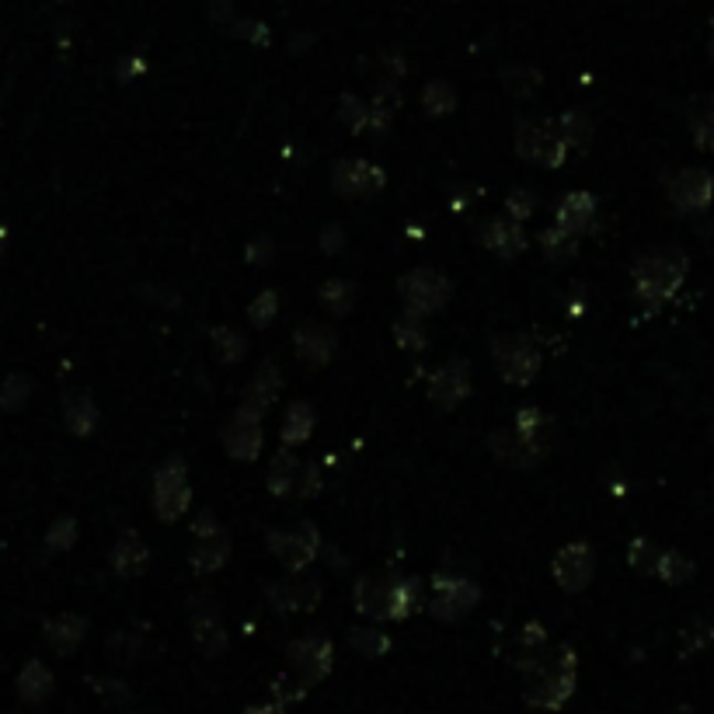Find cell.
I'll return each instance as SVG.
<instances>
[{
	"mask_svg": "<svg viewBox=\"0 0 714 714\" xmlns=\"http://www.w3.org/2000/svg\"><path fill=\"white\" fill-rule=\"evenodd\" d=\"M276 557L286 565V568H303L310 557H315L318 551V530L315 526H297V530H289V533H273L269 537Z\"/></svg>",
	"mask_w": 714,
	"mask_h": 714,
	"instance_id": "cell-12",
	"label": "cell"
},
{
	"mask_svg": "<svg viewBox=\"0 0 714 714\" xmlns=\"http://www.w3.org/2000/svg\"><path fill=\"white\" fill-rule=\"evenodd\" d=\"M279 394V370L273 366H262L258 376H255V384L248 387V394H244V412H252L262 418V412L273 405Z\"/></svg>",
	"mask_w": 714,
	"mask_h": 714,
	"instance_id": "cell-23",
	"label": "cell"
},
{
	"mask_svg": "<svg viewBox=\"0 0 714 714\" xmlns=\"http://www.w3.org/2000/svg\"><path fill=\"white\" fill-rule=\"evenodd\" d=\"M63 418H66V429L74 436H87L95 426H98V412L92 405V397L87 394H71L63 401Z\"/></svg>",
	"mask_w": 714,
	"mask_h": 714,
	"instance_id": "cell-26",
	"label": "cell"
},
{
	"mask_svg": "<svg viewBox=\"0 0 714 714\" xmlns=\"http://www.w3.org/2000/svg\"><path fill=\"white\" fill-rule=\"evenodd\" d=\"M495 363H499V373L512 387H523L537 376L541 352L533 342H526L523 334H505L502 342H495Z\"/></svg>",
	"mask_w": 714,
	"mask_h": 714,
	"instance_id": "cell-3",
	"label": "cell"
},
{
	"mask_svg": "<svg viewBox=\"0 0 714 714\" xmlns=\"http://www.w3.org/2000/svg\"><path fill=\"white\" fill-rule=\"evenodd\" d=\"M481 244H484V248L499 252L502 258H512V255L523 252L526 237H523V231H520V220H512V216L505 213V216H499V220H488V223H484Z\"/></svg>",
	"mask_w": 714,
	"mask_h": 714,
	"instance_id": "cell-16",
	"label": "cell"
},
{
	"mask_svg": "<svg viewBox=\"0 0 714 714\" xmlns=\"http://www.w3.org/2000/svg\"><path fill=\"white\" fill-rule=\"evenodd\" d=\"M258 300H262V303L252 307V318H255V324H265V321H269L273 310H276V297H273V294H262Z\"/></svg>",
	"mask_w": 714,
	"mask_h": 714,
	"instance_id": "cell-43",
	"label": "cell"
},
{
	"mask_svg": "<svg viewBox=\"0 0 714 714\" xmlns=\"http://www.w3.org/2000/svg\"><path fill=\"white\" fill-rule=\"evenodd\" d=\"M415 318H418V315H412V310H408V318H401L397 328H394L401 349H408V352L426 349V331H422V324H418Z\"/></svg>",
	"mask_w": 714,
	"mask_h": 714,
	"instance_id": "cell-34",
	"label": "cell"
},
{
	"mask_svg": "<svg viewBox=\"0 0 714 714\" xmlns=\"http://www.w3.org/2000/svg\"><path fill=\"white\" fill-rule=\"evenodd\" d=\"M192 635L199 641V649H203L206 656H216L223 652V628H220V620L213 614H199L192 620Z\"/></svg>",
	"mask_w": 714,
	"mask_h": 714,
	"instance_id": "cell-31",
	"label": "cell"
},
{
	"mask_svg": "<svg viewBox=\"0 0 714 714\" xmlns=\"http://www.w3.org/2000/svg\"><path fill=\"white\" fill-rule=\"evenodd\" d=\"M352 644H355V652H363V656H381L391 649V641L376 631H352Z\"/></svg>",
	"mask_w": 714,
	"mask_h": 714,
	"instance_id": "cell-37",
	"label": "cell"
},
{
	"mask_svg": "<svg viewBox=\"0 0 714 714\" xmlns=\"http://www.w3.org/2000/svg\"><path fill=\"white\" fill-rule=\"evenodd\" d=\"M495 443V454L509 463V467H533L541 457H544V446H537L533 439H526L520 429L512 433H502V436H492Z\"/></svg>",
	"mask_w": 714,
	"mask_h": 714,
	"instance_id": "cell-17",
	"label": "cell"
},
{
	"mask_svg": "<svg viewBox=\"0 0 714 714\" xmlns=\"http://www.w3.org/2000/svg\"><path fill=\"white\" fill-rule=\"evenodd\" d=\"M690 132L701 150H714V95H701L690 108Z\"/></svg>",
	"mask_w": 714,
	"mask_h": 714,
	"instance_id": "cell-27",
	"label": "cell"
},
{
	"mask_svg": "<svg viewBox=\"0 0 714 714\" xmlns=\"http://www.w3.org/2000/svg\"><path fill=\"white\" fill-rule=\"evenodd\" d=\"M244 714H283V704H258V707H248Z\"/></svg>",
	"mask_w": 714,
	"mask_h": 714,
	"instance_id": "cell-44",
	"label": "cell"
},
{
	"mask_svg": "<svg viewBox=\"0 0 714 714\" xmlns=\"http://www.w3.org/2000/svg\"><path fill=\"white\" fill-rule=\"evenodd\" d=\"M342 116H345V122L352 126V129H363L366 122H370V105H363V102H355V98H342Z\"/></svg>",
	"mask_w": 714,
	"mask_h": 714,
	"instance_id": "cell-40",
	"label": "cell"
},
{
	"mask_svg": "<svg viewBox=\"0 0 714 714\" xmlns=\"http://www.w3.org/2000/svg\"><path fill=\"white\" fill-rule=\"evenodd\" d=\"M189 505V484H185V467L182 460H168L158 475V512L164 520L182 516Z\"/></svg>",
	"mask_w": 714,
	"mask_h": 714,
	"instance_id": "cell-11",
	"label": "cell"
},
{
	"mask_svg": "<svg viewBox=\"0 0 714 714\" xmlns=\"http://www.w3.org/2000/svg\"><path fill=\"white\" fill-rule=\"evenodd\" d=\"M147 544L140 533H122V541L116 544V551H111V568H116L119 575L132 578V575H140L147 568Z\"/></svg>",
	"mask_w": 714,
	"mask_h": 714,
	"instance_id": "cell-19",
	"label": "cell"
},
{
	"mask_svg": "<svg viewBox=\"0 0 714 714\" xmlns=\"http://www.w3.org/2000/svg\"><path fill=\"white\" fill-rule=\"evenodd\" d=\"M593 213H596L593 195L572 192V195L562 199V203H557V227L568 231V234H583L589 223H593Z\"/></svg>",
	"mask_w": 714,
	"mask_h": 714,
	"instance_id": "cell-18",
	"label": "cell"
},
{
	"mask_svg": "<svg viewBox=\"0 0 714 714\" xmlns=\"http://www.w3.org/2000/svg\"><path fill=\"white\" fill-rule=\"evenodd\" d=\"M516 150L526 161L541 164V168H557L565 161V140L557 132L554 122H523L516 132Z\"/></svg>",
	"mask_w": 714,
	"mask_h": 714,
	"instance_id": "cell-4",
	"label": "cell"
},
{
	"mask_svg": "<svg viewBox=\"0 0 714 714\" xmlns=\"http://www.w3.org/2000/svg\"><path fill=\"white\" fill-rule=\"evenodd\" d=\"M18 697L25 701V704H42L50 694H53V673L42 662H25V669H21V676H18Z\"/></svg>",
	"mask_w": 714,
	"mask_h": 714,
	"instance_id": "cell-20",
	"label": "cell"
},
{
	"mask_svg": "<svg viewBox=\"0 0 714 714\" xmlns=\"http://www.w3.org/2000/svg\"><path fill=\"white\" fill-rule=\"evenodd\" d=\"M77 541V523L74 520H56L53 526H50V533H46V544L53 547V551H66Z\"/></svg>",
	"mask_w": 714,
	"mask_h": 714,
	"instance_id": "cell-36",
	"label": "cell"
},
{
	"mask_svg": "<svg viewBox=\"0 0 714 714\" xmlns=\"http://www.w3.org/2000/svg\"><path fill=\"white\" fill-rule=\"evenodd\" d=\"M286 659H289V676L303 686H315L331 669V644L324 638H300L289 644Z\"/></svg>",
	"mask_w": 714,
	"mask_h": 714,
	"instance_id": "cell-5",
	"label": "cell"
},
{
	"mask_svg": "<svg viewBox=\"0 0 714 714\" xmlns=\"http://www.w3.org/2000/svg\"><path fill=\"white\" fill-rule=\"evenodd\" d=\"M331 182H334V189H339L342 195H349V199H355V195H373L376 189L384 185V171L376 168V164H370V161L345 158L339 168H334Z\"/></svg>",
	"mask_w": 714,
	"mask_h": 714,
	"instance_id": "cell-10",
	"label": "cell"
},
{
	"mask_svg": "<svg viewBox=\"0 0 714 714\" xmlns=\"http://www.w3.org/2000/svg\"><path fill=\"white\" fill-rule=\"evenodd\" d=\"M310 429H315V408L310 405H294L283 422V439L286 443H303L310 436Z\"/></svg>",
	"mask_w": 714,
	"mask_h": 714,
	"instance_id": "cell-32",
	"label": "cell"
},
{
	"mask_svg": "<svg viewBox=\"0 0 714 714\" xmlns=\"http://www.w3.org/2000/svg\"><path fill=\"white\" fill-rule=\"evenodd\" d=\"M426 108L433 111V116H439V111H450L454 108V92L446 84H429L426 87Z\"/></svg>",
	"mask_w": 714,
	"mask_h": 714,
	"instance_id": "cell-38",
	"label": "cell"
},
{
	"mask_svg": "<svg viewBox=\"0 0 714 714\" xmlns=\"http://www.w3.org/2000/svg\"><path fill=\"white\" fill-rule=\"evenodd\" d=\"M711 60H714V42H711Z\"/></svg>",
	"mask_w": 714,
	"mask_h": 714,
	"instance_id": "cell-46",
	"label": "cell"
},
{
	"mask_svg": "<svg viewBox=\"0 0 714 714\" xmlns=\"http://www.w3.org/2000/svg\"><path fill=\"white\" fill-rule=\"evenodd\" d=\"M273 599L283 607V610H310L321 599V586L310 583V578H294V583H286L279 589H273Z\"/></svg>",
	"mask_w": 714,
	"mask_h": 714,
	"instance_id": "cell-24",
	"label": "cell"
},
{
	"mask_svg": "<svg viewBox=\"0 0 714 714\" xmlns=\"http://www.w3.org/2000/svg\"><path fill=\"white\" fill-rule=\"evenodd\" d=\"M575 690V656L572 649H547L537 662L526 665L523 694L533 707H562Z\"/></svg>",
	"mask_w": 714,
	"mask_h": 714,
	"instance_id": "cell-1",
	"label": "cell"
},
{
	"mask_svg": "<svg viewBox=\"0 0 714 714\" xmlns=\"http://www.w3.org/2000/svg\"><path fill=\"white\" fill-rule=\"evenodd\" d=\"M349 297H352V289L345 283H331L324 286V303L334 307V310H349Z\"/></svg>",
	"mask_w": 714,
	"mask_h": 714,
	"instance_id": "cell-42",
	"label": "cell"
},
{
	"mask_svg": "<svg viewBox=\"0 0 714 714\" xmlns=\"http://www.w3.org/2000/svg\"><path fill=\"white\" fill-rule=\"evenodd\" d=\"M84 631H87L84 617H74V614L56 617V620H50V624H46V638H50V644H53L56 652H63V656L77 649L81 638H84Z\"/></svg>",
	"mask_w": 714,
	"mask_h": 714,
	"instance_id": "cell-25",
	"label": "cell"
},
{
	"mask_svg": "<svg viewBox=\"0 0 714 714\" xmlns=\"http://www.w3.org/2000/svg\"><path fill=\"white\" fill-rule=\"evenodd\" d=\"M575 234H568V231H544V252H547V258H557V262H565V258H572L575 255V241H572Z\"/></svg>",
	"mask_w": 714,
	"mask_h": 714,
	"instance_id": "cell-35",
	"label": "cell"
},
{
	"mask_svg": "<svg viewBox=\"0 0 714 714\" xmlns=\"http://www.w3.org/2000/svg\"><path fill=\"white\" fill-rule=\"evenodd\" d=\"M29 394H32L29 376L14 373V376H8L4 384H0V408H4V412H18L29 401Z\"/></svg>",
	"mask_w": 714,
	"mask_h": 714,
	"instance_id": "cell-33",
	"label": "cell"
},
{
	"mask_svg": "<svg viewBox=\"0 0 714 714\" xmlns=\"http://www.w3.org/2000/svg\"><path fill=\"white\" fill-rule=\"evenodd\" d=\"M669 714H694V711H690V707H683V704H680V707H673V711H669Z\"/></svg>",
	"mask_w": 714,
	"mask_h": 714,
	"instance_id": "cell-45",
	"label": "cell"
},
{
	"mask_svg": "<svg viewBox=\"0 0 714 714\" xmlns=\"http://www.w3.org/2000/svg\"><path fill=\"white\" fill-rule=\"evenodd\" d=\"M659 554H662V551H656L649 541H635V544H631V565H635V568H649V572H656Z\"/></svg>",
	"mask_w": 714,
	"mask_h": 714,
	"instance_id": "cell-39",
	"label": "cell"
},
{
	"mask_svg": "<svg viewBox=\"0 0 714 714\" xmlns=\"http://www.w3.org/2000/svg\"><path fill=\"white\" fill-rule=\"evenodd\" d=\"M223 446H227V454L237 457V460H252L258 454V446H262V429H258V415L252 412H237L231 422H227V429H223Z\"/></svg>",
	"mask_w": 714,
	"mask_h": 714,
	"instance_id": "cell-13",
	"label": "cell"
},
{
	"mask_svg": "<svg viewBox=\"0 0 714 714\" xmlns=\"http://www.w3.org/2000/svg\"><path fill=\"white\" fill-rule=\"evenodd\" d=\"M297 349H300V355L307 363H315V366H321V363H328L331 360V352H334V334L328 331V328H321V324H303L300 331H297Z\"/></svg>",
	"mask_w": 714,
	"mask_h": 714,
	"instance_id": "cell-21",
	"label": "cell"
},
{
	"mask_svg": "<svg viewBox=\"0 0 714 714\" xmlns=\"http://www.w3.org/2000/svg\"><path fill=\"white\" fill-rule=\"evenodd\" d=\"M446 297H450V283L429 269L408 273L401 279V300L408 303L412 315H433V310L446 303Z\"/></svg>",
	"mask_w": 714,
	"mask_h": 714,
	"instance_id": "cell-6",
	"label": "cell"
},
{
	"mask_svg": "<svg viewBox=\"0 0 714 714\" xmlns=\"http://www.w3.org/2000/svg\"><path fill=\"white\" fill-rule=\"evenodd\" d=\"M683 279H686V258L680 252H656L635 265V289L649 307L665 303L683 286Z\"/></svg>",
	"mask_w": 714,
	"mask_h": 714,
	"instance_id": "cell-2",
	"label": "cell"
},
{
	"mask_svg": "<svg viewBox=\"0 0 714 714\" xmlns=\"http://www.w3.org/2000/svg\"><path fill=\"white\" fill-rule=\"evenodd\" d=\"M554 126H557V132H562L565 147L586 150L593 143V122L586 116H578V111H568V116H562Z\"/></svg>",
	"mask_w": 714,
	"mask_h": 714,
	"instance_id": "cell-29",
	"label": "cell"
},
{
	"mask_svg": "<svg viewBox=\"0 0 714 714\" xmlns=\"http://www.w3.org/2000/svg\"><path fill=\"white\" fill-rule=\"evenodd\" d=\"M551 572H554L562 589H568V593L586 589L589 578H593V551L586 544H568V547L557 551Z\"/></svg>",
	"mask_w": 714,
	"mask_h": 714,
	"instance_id": "cell-9",
	"label": "cell"
},
{
	"mask_svg": "<svg viewBox=\"0 0 714 714\" xmlns=\"http://www.w3.org/2000/svg\"><path fill=\"white\" fill-rule=\"evenodd\" d=\"M478 586L467 578H436V596H433V614L439 620H460L471 614L478 604Z\"/></svg>",
	"mask_w": 714,
	"mask_h": 714,
	"instance_id": "cell-8",
	"label": "cell"
},
{
	"mask_svg": "<svg viewBox=\"0 0 714 714\" xmlns=\"http://www.w3.org/2000/svg\"><path fill=\"white\" fill-rule=\"evenodd\" d=\"M694 562L690 557H683L680 551H662L659 554V562H656V575L659 578H665L669 586H683V583H690L694 578Z\"/></svg>",
	"mask_w": 714,
	"mask_h": 714,
	"instance_id": "cell-28",
	"label": "cell"
},
{
	"mask_svg": "<svg viewBox=\"0 0 714 714\" xmlns=\"http://www.w3.org/2000/svg\"><path fill=\"white\" fill-rule=\"evenodd\" d=\"M227 533H220V530H206V533H199V544L192 551V568L195 572H213L220 568L223 562H227Z\"/></svg>",
	"mask_w": 714,
	"mask_h": 714,
	"instance_id": "cell-22",
	"label": "cell"
},
{
	"mask_svg": "<svg viewBox=\"0 0 714 714\" xmlns=\"http://www.w3.org/2000/svg\"><path fill=\"white\" fill-rule=\"evenodd\" d=\"M391 596H394V578L366 575L355 583V610H363L366 617H376V620H391Z\"/></svg>",
	"mask_w": 714,
	"mask_h": 714,
	"instance_id": "cell-14",
	"label": "cell"
},
{
	"mask_svg": "<svg viewBox=\"0 0 714 714\" xmlns=\"http://www.w3.org/2000/svg\"><path fill=\"white\" fill-rule=\"evenodd\" d=\"M300 460L294 457V454H283V457H276V463H273V475H269V488L276 495H289L294 492V484H297V478H300Z\"/></svg>",
	"mask_w": 714,
	"mask_h": 714,
	"instance_id": "cell-30",
	"label": "cell"
},
{
	"mask_svg": "<svg viewBox=\"0 0 714 714\" xmlns=\"http://www.w3.org/2000/svg\"><path fill=\"white\" fill-rule=\"evenodd\" d=\"M505 213H509L512 220H526V216L533 213V195H530L526 189H516V192L509 195Z\"/></svg>",
	"mask_w": 714,
	"mask_h": 714,
	"instance_id": "cell-41",
	"label": "cell"
},
{
	"mask_svg": "<svg viewBox=\"0 0 714 714\" xmlns=\"http://www.w3.org/2000/svg\"><path fill=\"white\" fill-rule=\"evenodd\" d=\"M711 195H714V178L701 168H683L673 182H669V199H673L683 213L707 210Z\"/></svg>",
	"mask_w": 714,
	"mask_h": 714,
	"instance_id": "cell-7",
	"label": "cell"
},
{
	"mask_svg": "<svg viewBox=\"0 0 714 714\" xmlns=\"http://www.w3.org/2000/svg\"><path fill=\"white\" fill-rule=\"evenodd\" d=\"M467 394H471V370H467V363L463 360L446 363L433 381V401H439L443 408H454Z\"/></svg>",
	"mask_w": 714,
	"mask_h": 714,
	"instance_id": "cell-15",
	"label": "cell"
}]
</instances>
